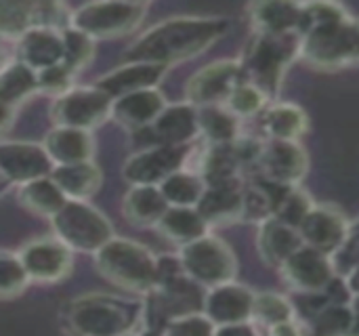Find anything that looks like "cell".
Instances as JSON below:
<instances>
[{"instance_id":"obj_1","label":"cell","mask_w":359,"mask_h":336,"mask_svg":"<svg viewBox=\"0 0 359 336\" xmlns=\"http://www.w3.org/2000/svg\"><path fill=\"white\" fill-rule=\"evenodd\" d=\"M229 29L223 17L179 15L164 19L143 32L124 53V61H143L170 67L194 59L219 42Z\"/></svg>"},{"instance_id":"obj_2","label":"cell","mask_w":359,"mask_h":336,"mask_svg":"<svg viewBox=\"0 0 359 336\" xmlns=\"http://www.w3.org/2000/svg\"><path fill=\"white\" fill-rule=\"evenodd\" d=\"M299 36V57L311 67L341 69L359 61V25L343 4H301Z\"/></svg>"},{"instance_id":"obj_3","label":"cell","mask_w":359,"mask_h":336,"mask_svg":"<svg viewBox=\"0 0 359 336\" xmlns=\"http://www.w3.org/2000/svg\"><path fill=\"white\" fill-rule=\"evenodd\" d=\"M65 320L76 336L137 335L139 326L145 324V303L107 293H88L69 303Z\"/></svg>"},{"instance_id":"obj_4","label":"cell","mask_w":359,"mask_h":336,"mask_svg":"<svg viewBox=\"0 0 359 336\" xmlns=\"http://www.w3.org/2000/svg\"><path fill=\"white\" fill-rule=\"evenodd\" d=\"M97 271L114 286L147 297L158 286V257L141 242L114 236L97 255Z\"/></svg>"},{"instance_id":"obj_5","label":"cell","mask_w":359,"mask_h":336,"mask_svg":"<svg viewBox=\"0 0 359 336\" xmlns=\"http://www.w3.org/2000/svg\"><path fill=\"white\" fill-rule=\"evenodd\" d=\"M301 36H269L257 34L252 44L248 46L246 59L242 61L246 80L257 84L269 99L280 93L282 80L286 76L288 65L299 57Z\"/></svg>"},{"instance_id":"obj_6","label":"cell","mask_w":359,"mask_h":336,"mask_svg":"<svg viewBox=\"0 0 359 336\" xmlns=\"http://www.w3.org/2000/svg\"><path fill=\"white\" fill-rule=\"evenodd\" d=\"M53 236H57L74 253L97 255L116 234L109 219L84 200H67V204L50 219Z\"/></svg>"},{"instance_id":"obj_7","label":"cell","mask_w":359,"mask_h":336,"mask_svg":"<svg viewBox=\"0 0 359 336\" xmlns=\"http://www.w3.org/2000/svg\"><path fill=\"white\" fill-rule=\"evenodd\" d=\"M179 259L185 276L206 290L236 282L238 257L233 248L219 236L208 234L191 244L181 246Z\"/></svg>"},{"instance_id":"obj_8","label":"cell","mask_w":359,"mask_h":336,"mask_svg":"<svg viewBox=\"0 0 359 336\" xmlns=\"http://www.w3.org/2000/svg\"><path fill=\"white\" fill-rule=\"evenodd\" d=\"M147 11V2H88L72 13V27L95 40L120 38L137 32Z\"/></svg>"},{"instance_id":"obj_9","label":"cell","mask_w":359,"mask_h":336,"mask_svg":"<svg viewBox=\"0 0 359 336\" xmlns=\"http://www.w3.org/2000/svg\"><path fill=\"white\" fill-rule=\"evenodd\" d=\"M114 99L103 90L93 86H72L67 93L59 95L50 107V118L55 126L93 130L111 118Z\"/></svg>"},{"instance_id":"obj_10","label":"cell","mask_w":359,"mask_h":336,"mask_svg":"<svg viewBox=\"0 0 359 336\" xmlns=\"http://www.w3.org/2000/svg\"><path fill=\"white\" fill-rule=\"evenodd\" d=\"M246 80L244 65L238 59H219L198 69L185 84V101L194 107L225 105L240 82Z\"/></svg>"},{"instance_id":"obj_11","label":"cell","mask_w":359,"mask_h":336,"mask_svg":"<svg viewBox=\"0 0 359 336\" xmlns=\"http://www.w3.org/2000/svg\"><path fill=\"white\" fill-rule=\"evenodd\" d=\"M29 282L55 284L72 274L74 250L67 248L57 236H42L25 242L17 250Z\"/></svg>"},{"instance_id":"obj_12","label":"cell","mask_w":359,"mask_h":336,"mask_svg":"<svg viewBox=\"0 0 359 336\" xmlns=\"http://www.w3.org/2000/svg\"><path fill=\"white\" fill-rule=\"evenodd\" d=\"M280 274L284 282L301 295H322L328 293V288L337 280V271L332 265V257L309 248L301 246L282 267Z\"/></svg>"},{"instance_id":"obj_13","label":"cell","mask_w":359,"mask_h":336,"mask_svg":"<svg viewBox=\"0 0 359 336\" xmlns=\"http://www.w3.org/2000/svg\"><path fill=\"white\" fill-rule=\"evenodd\" d=\"M189 147L154 145L133 154L124 166L122 177L128 185H160L187 162Z\"/></svg>"},{"instance_id":"obj_14","label":"cell","mask_w":359,"mask_h":336,"mask_svg":"<svg viewBox=\"0 0 359 336\" xmlns=\"http://www.w3.org/2000/svg\"><path fill=\"white\" fill-rule=\"evenodd\" d=\"M257 293L244 284L227 282L204 293L202 314L217 326H233V324H250L255 311Z\"/></svg>"},{"instance_id":"obj_15","label":"cell","mask_w":359,"mask_h":336,"mask_svg":"<svg viewBox=\"0 0 359 336\" xmlns=\"http://www.w3.org/2000/svg\"><path fill=\"white\" fill-rule=\"evenodd\" d=\"M55 164L42 143L32 141H0V177L15 185L48 177Z\"/></svg>"},{"instance_id":"obj_16","label":"cell","mask_w":359,"mask_h":336,"mask_svg":"<svg viewBox=\"0 0 359 336\" xmlns=\"http://www.w3.org/2000/svg\"><path fill=\"white\" fill-rule=\"evenodd\" d=\"M351 223L347 215L330 204H316L299 227L303 244L332 257L347 240Z\"/></svg>"},{"instance_id":"obj_17","label":"cell","mask_w":359,"mask_h":336,"mask_svg":"<svg viewBox=\"0 0 359 336\" xmlns=\"http://www.w3.org/2000/svg\"><path fill=\"white\" fill-rule=\"evenodd\" d=\"M259 166L265 181L280 187H299L309 173V156L299 141H269Z\"/></svg>"},{"instance_id":"obj_18","label":"cell","mask_w":359,"mask_h":336,"mask_svg":"<svg viewBox=\"0 0 359 336\" xmlns=\"http://www.w3.org/2000/svg\"><path fill=\"white\" fill-rule=\"evenodd\" d=\"M166 72H168V67L158 65V63L124 61L116 69L101 76L95 82V86L116 101V99H120L124 95H130V93H137V90L158 88V84L162 82Z\"/></svg>"},{"instance_id":"obj_19","label":"cell","mask_w":359,"mask_h":336,"mask_svg":"<svg viewBox=\"0 0 359 336\" xmlns=\"http://www.w3.org/2000/svg\"><path fill=\"white\" fill-rule=\"evenodd\" d=\"M156 145H172V147H189V143L200 137V120L198 107L187 101L168 103L164 112L149 126Z\"/></svg>"},{"instance_id":"obj_20","label":"cell","mask_w":359,"mask_h":336,"mask_svg":"<svg viewBox=\"0 0 359 336\" xmlns=\"http://www.w3.org/2000/svg\"><path fill=\"white\" fill-rule=\"evenodd\" d=\"M244 189H246V185L242 183V179L208 185L196 208L200 210V215L206 219V223L210 227H223V225L238 223V221H242Z\"/></svg>"},{"instance_id":"obj_21","label":"cell","mask_w":359,"mask_h":336,"mask_svg":"<svg viewBox=\"0 0 359 336\" xmlns=\"http://www.w3.org/2000/svg\"><path fill=\"white\" fill-rule=\"evenodd\" d=\"M166 105L168 101L160 88H145L116 99L111 107V118L128 130H141L149 128Z\"/></svg>"},{"instance_id":"obj_22","label":"cell","mask_w":359,"mask_h":336,"mask_svg":"<svg viewBox=\"0 0 359 336\" xmlns=\"http://www.w3.org/2000/svg\"><path fill=\"white\" fill-rule=\"evenodd\" d=\"M301 246H305V244H303L299 229L282 223L280 219L271 217L259 225L257 250L265 265L280 269Z\"/></svg>"},{"instance_id":"obj_23","label":"cell","mask_w":359,"mask_h":336,"mask_svg":"<svg viewBox=\"0 0 359 336\" xmlns=\"http://www.w3.org/2000/svg\"><path fill=\"white\" fill-rule=\"evenodd\" d=\"M36 74L63 63V36L46 27H32L17 40V57Z\"/></svg>"},{"instance_id":"obj_24","label":"cell","mask_w":359,"mask_h":336,"mask_svg":"<svg viewBox=\"0 0 359 336\" xmlns=\"http://www.w3.org/2000/svg\"><path fill=\"white\" fill-rule=\"evenodd\" d=\"M50 162L55 166L90 162L95 154V139L88 130L55 126L42 141Z\"/></svg>"},{"instance_id":"obj_25","label":"cell","mask_w":359,"mask_h":336,"mask_svg":"<svg viewBox=\"0 0 359 336\" xmlns=\"http://www.w3.org/2000/svg\"><path fill=\"white\" fill-rule=\"evenodd\" d=\"M168 208L170 204L158 185H130L122 200V213L126 221L141 229H156Z\"/></svg>"},{"instance_id":"obj_26","label":"cell","mask_w":359,"mask_h":336,"mask_svg":"<svg viewBox=\"0 0 359 336\" xmlns=\"http://www.w3.org/2000/svg\"><path fill=\"white\" fill-rule=\"evenodd\" d=\"M248 15L257 34H269V36L299 34L301 4L297 2H282V0L255 2L248 6Z\"/></svg>"},{"instance_id":"obj_27","label":"cell","mask_w":359,"mask_h":336,"mask_svg":"<svg viewBox=\"0 0 359 336\" xmlns=\"http://www.w3.org/2000/svg\"><path fill=\"white\" fill-rule=\"evenodd\" d=\"M261 128L269 141H299L309 130V118L297 103H271L261 114Z\"/></svg>"},{"instance_id":"obj_28","label":"cell","mask_w":359,"mask_h":336,"mask_svg":"<svg viewBox=\"0 0 359 336\" xmlns=\"http://www.w3.org/2000/svg\"><path fill=\"white\" fill-rule=\"evenodd\" d=\"M50 179L57 183V187L65 194L67 200H84V202H88L101 189L103 183L101 168L93 160L55 166Z\"/></svg>"},{"instance_id":"obj_29","label":"cell","mask_w":359,"mask_h":336,"mask_svg":"<svg viewBox=\"0 0 359 336\" xmlns=\"http://www.w3.org/2000/svg\"><path fill=\"white\" fill-rule=\"evenodd\" d=\"M17 200L25 210H29L36 217L48 219V221L67 204L65 194L57 187V183L50 179V175L19 185Z\"/></svg>"},{"instance_id":"obj_30","label":"cell","mask_w":359,"mask_h":336,"mask_svg":"<svg viewBox=\"0 0 359 336\" xmlns=\"http://www.w3.org/2000/svg\"><path fill=\"white\" fill-rule=\"evenodd\" d=\"M156 229L166 240L179 246L191 244L210 234V225L206 223V219L200 215L198 208H181V206H170Z\"/></svg>"},{"instance_id":"obj_31","label":"cell","mask_w":359,"mask_h":336,"mask_svg":"<svg viewBox=\"0 0 359 336\" xmlns=\"http://www.w3.org/2000/svg\"><path fill=\"white\" fill-rule=\"evenodd\" d=\"M200 135L208 145H231L242 137V120L233 116L225 105L200 107Z\"/></svg>"},{"instance_id":"obj_32","label":"cell","mask_w":359,"mask_h":336,"mask_svg":"<svg viewBox=\"0 0 359 336\" xmlns=\"http://www.w3.org/2000/svg\"><path fill=\"white\" fill-rule=\"evenodd\" d=\"M38 93V74L19 59H11L0 69V101L17 107Z\"/></svg>"},{"instance_id":"obj_33","label":"cell","mask_w":359,"mask_h":336,"mask_svg":"<svg viewBox=\"0 0 359 336\" xmlns=\"http://www.w3.org/2000/svg\"><path fill=\"white\" fill-rule=\"evenodd\" d=\"M170 206L181 208H196L206 191V181L191 168H181L172 173L164 183L158 185Z\"/></svg>"},{"instance_id":"obj_34","label":"cell","mask_w":359,"mask_h":336,"mask_svg":"<svg viewBox=\"0 0 359 336\" xmlns=\"http://www.w3.org/2000/svg\"><path fill=\"white\" fill-rule=\"evenodd\" d=\"M196 173L206 181V185L242 179L240 177L242 164L236 156L233 143L231 145H208L204 152V158L200 162V168Z\"/></svg>"},{"instance_id":"obj_35","label":"cell","mask_w":359,"mask_h":336,"mask_svg":"<svg viewBox=\"0 0 359 336\" xmlns=\"http://www.w3.org/2000/svg\"><path fill=\"white\" fill-rule=\"evenodd\" d=\"M358 316L349 303H330L320 311L309 336H358Z\"/></svg>"},{"instance_id":"obj_36","label":"cell","mask_w":359,"mask_h":336,"mask_svg":"<svg viewBox=\"0 0 359 336\" xmlns=\"http://www.w3.org/2000/svg\"><path fill=\"white\" fill-rule=\"evenodd\" d=\"M297 320V311L294 305L290 303V299H286L280 293H257L255 297V311H252V322H257L259 326L271 328L278 324H286Z\"/></svg>"},{"instance_id":"obj_37","label":"cell","mask_w":359,"mask_h":336,"mask_svg":"<svg viewBox=\"0 0 359 336\" xmlns=\"http://www.w3.org/2000/svg\"><path fill=\"white\" fill-rule=\"evenodd\" d=\"M280 185L265 181V185H246L244 189V206H242V221L248 223H265L276 213V198Z\"/></svg>"},{"instance_id":"obj_38","label":"cell","mask_w":359,"mask_h":336,"mask_svg":"<svg viewBox=\"0 0 359 336\" xmlns=\"http://www.w3.org/2000/svg\"><path fill=\"white\" fill-rule=\"evenodd\" d=\"M316 202L313 198L301 189V187H280L278 198H276V213L273 217L280 219L282 223L299 229L305 217L313 210Z\"/></svg>"},{"instance_id":"obj_39","label":"cell","mask_w":359,"mask_h":336,"mask_svg":"<svg viewBox=\"0 0 359 336\" xmlns=\"http://www.w3.org/2000/svg\"><path fill=\"white\" fill-rule=\"evenodd\" d=\"M34 27V2L0 0V38L19 40Z\"/></svg>"},{"instance_id":"obj_40","label":"cell","mask_w":359,"mask_h":336,"mask_svg":"<svg viewBox=\"0 0 359 336\" xmlns=\"http://www.w3.org/2000/svg\"><path fill=\"white\" fill-rule=\"evenodd\" d=\"M63 36V63L76 74L80 69H86L95 57V38H90L88 34L76 29V27H67L61 32Z\"/></svg>"},{"instance_id":"obj_41","label":"cell","mask_w":359,"mask_h":336,"mask_svg":"<svg viewBox=\"0 0 359 336\" xmlns=\"http://www.w3.org/2000/svg\"><path fill=\"white\" fill-rule=\"evenodd\" d=\"M267 105H269V97L257 84H252L248 80L240 82L225 103V107L240 120L261 116L267 109Z\"/></svg>"},{"instance_id":"obj_42","label":"cell","mask_w":359,"mask_h":336,"mask_svg":"<svg viewBox=\"0 0 359 336\" xmlns=\"http://www.w3.org/2000/svg\"><path fill=\"white\" fill-rule=\"evenodd\" d=\"M29 286V276L17 253L0 250V299H15Z\"/></svg>"},{"instance_id":"obj_43","label":"cell","mask_w":359,"mask_h":336,"mask_svg":"<svg viewBox=\"0 0 359 336\" xmlns=\"http://www.w3.org/2000/svg\"><path fill=\"white\" fill-rule=\"evenodd\" d=\"M217 326L202 314V311H191L185 316H177L168 320L160 336H215Z\"/></svg>"},{"instance_id":"obj_44","label":"cell","mask_w":359,"mask_h":336,"mask_svg":"<svg viewBox=\"0 0 359 336\" xmlns=\"http://www.w3.org/2000/svg\"><path fill=\"white\" fill-rule=\"evenodd\" d=\"M72 13L74 11L61 2H34V27L63 32L72 27Z\"/></svg>"},{"instance_id":"obj_45","label":"cell","mask_w":359,"mask_h":336,"mask_svg":"<svg viewBox=\"0 0 359 336\" xmlns=\"http://www.w3.org/2000/svg\"><path fill=\"white\" fill-rule=\"evenodd\" d=\"M332 265L337 271V278L347 280L359 269V225H351V231L345 240V244L332 255Z\"/></svg>"},{"instance_id":"obj_46","label":"cell","mask_w":359,"mask_h":336,"mask_svg":"<svg viewBox=\"0 0 359 336\" xmlns=\"http://www.w3.org/2000/svg\"><path fill=\"white\" fill-rule=\"evenodd\" d=\"M74 72L65 65V63H59V65H53V67H46L42 72H38V90L42 93H50V95H63L72 88L74 84Z\"/></svg>"},{"instance_id":"obj_47","label":"cell","mask_w":359,"mask_h":336,"mask_svg":"<svg viewBox=\"0 0 359 336\" xmlns=\"http://www.w3.org/2000/svg\"><path fill=\"white\" fill-rule=\"evenodd\" d=\"M267 336H307L303 332V326L292 320V322H286V324H278V326H271L267 328Z\"/></svg>"},{"instance_id":"obj_48","label":"cell","mask_w":359,"mask_h":336,"mask_svg":"<svg viewBox=\"0 0 359 336\" xmlns=\"http://www.w3.org/2000/svg\"><path fill=\"white\" fill-rule=\"evenodd\" d=\"M215 336H261L257 332V328L250 324H233V326H221L217 328Z\"/></svg>"},{"instance_id":"obj_49","label":"cell","mask_w":359,"mask_h":336,"mask_svg":"<svg viewBox=\"0 0 359 336\" xmlns=\"http://www.w3.org/2000/svg\"><path fill=\"white\" fill-rule=\"evenodd\" d=\"M15 122V107L0 101V135H4Z\"/></svg>"},{"instance_id":"obj_50","label":"cell","mask_w":359,"mask_h":336,"mask_svg":"<svg viewBox=\"0 0 359 336\" xmlns=\"http://www.w3.org/2000/svg\"><path fill=\"white\" fill-rule=\"evenodd\" d=\"M8 61H11V59H8V57H6V53H4V51L0 48V69H2V67H4V65L8 63Z\"/></svg>"},{"instance_id":"obj_51","label":"cell","mask_w":359,"mask_h":336,"mask_svg":"<svg viewBox=\"0 0 359 336\" xmlns=\"http://www.w3.org/2000/svg\"><path fill=\"white\" fill-rule=\"evenodd\" d=\"M126 336H139V335H126Z\"/></svg>"},{"instance_id":"obj_52","label":"cell","mask_w":359,"mask_h":336,"mask_svg":"<svg viewBox=\"0 0 359 336\" xmlns=\"http://www.w3.org/2000/svg\"><path fill=\"white\" fill-rule=\"evenodd\" d=\"M0 183H2V177H0Z\"/></svg>"}]
</instances>
